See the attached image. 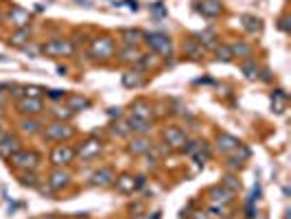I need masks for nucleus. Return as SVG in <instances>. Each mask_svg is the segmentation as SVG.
<instances>
[{
	"instance_id": "f257e3e1",
	"label": "nucleus",
	"mask_w": 291,
	"mask_h": 219,
	"mask_svg": "<svg viewBox=\"0 0 291 219\" xmlns=\"http://www.w3.org/2000/svg\"><path fill=\"white\" fill-rule=\"evenodd\" d=\"M7 160L11 162V166L18 171H33L40 162V156L35 151H24V149H18L16 153H11Z\"/></svg>"
},
{
	"instance_id": "f03ea898",
	"label": "nucleus",
	"mask_w": 291,
	"mask_h": 219,
	"mask_svg": "<svg viewBox=\"0 0 291 219\" xmlns=\"http://www.w3.org/2000/svg\"><path fill=\"white\" fill-rule=\"evenodd\" d=\"M114 55V39L112 37H97L90 44V57L94 59H110Z\"/></svg>"
},
{
	"instance_id": "7ed1b4c3",
	"label": "nucleus",
	"mask_w": 291,
	"mask_h": 219,
	"mask_svg": "<svg viewBox=\"0 0 291 219\" xmlns=\"http://www.w3.org/2000/svg\"><path fill=\"white\" fill-rule=\"evenodd\" d=\"M42 53L51 57H64V55H72L75 53V46L68 39H51L42 46Z\"/></svg>"
},
{
	"instance_id": "20e7f679",
	"label": "nucleus",
	"mask_w": 291,
	"mask_h": 219,
	"mask_svg": "<svg viewBox=\"0 0 291 219\" xmlns=\"http://www.w3.org/2000/svg\"><path fill=\"white\" fill-rule=\"evenodd\" d=\"M145 39H147V44H149V46L154 48L155 53L171 57L173 46H171V39H169L167 35H162V33H149V35H145Z\"/></svg>"
},
{
	"instance_id": "39448f33",
	"label": "nucleus",
	"mask_w": 291,
	"mask_h": 219,
	"mask_svg": "<svg viewBox=\"0 0 291 219\" xmlns=\"http://www.w3.org/2000/svg\"><path fill=\"white\" fill-rule=\"evenodd\" d=\"M77 156V151L72 147H68V145H59V147L53 149V153H51V160H53V164L57 166H64L68 164V162H72Z\"/></svg>"
},
{
	"instance_id": "423d86ee",
	"label": "nucleus",
	"mask_w": 291,
	"mask_h": 219,
	"mask_svg": "<svg viewBox=\"0 0 291 219\" xmlns=\"http://www.w3.org/2000/svg\"><path fill=\"white\" fill-rule=\"evenodd\" d=\"M42 136H44L46 140H64V138H68V136H72V127H68L66 123H55V125L46 127Z\"/></svg>"
},
{
	"instance_id": "0eeeda50",
	"label": "nucleus",
	"mask_w": 291,
	"mask_h": 219,
	"mask_svg": "<svg viewBox=\"0 0 291 219\" xmlns=\"http://www.w3.org/2000/svg\"><path fill=\"white\" fill-rule=\"evenodd\" d=\"M16 108H18V112L24 114V116H35V114L42 112V101H40V99H29V96H24V99H18Z\"/></svg>"
},
{
	"instance_id": "6e6552de",
	"label": "nucleus",
	"mask_w": 291,
	"mask_h": 219,
	"mask_svg": "<svg viewBox=\"0 0 291 219\" xmlns=\"http://www.w3.org/2000/svg\"><path fill=\"white\" fill-rule=\"evenodd\" d=\"M99 151H101V143L94 138H90L88 143L81 145V149L77 151V156L81 158V160H92L94 156H99Z\"/></svg>"
},
{
	"instance_id": "1a4fd4ad",
	"label": "nucleus",
	"mask_w": 291,
	"mask_h": 219,
	"mask_svg": "<svg viewBox=\"0 0 291 219\" xmlns=\"http://www.w3.org/2000/svg\"><path fill=\"white\" fill-rule=\"evenodd\" d=\"M9 20L16 24V29H27V24H29V20H31V16H29V11H27V9H22V7H11Z\"/></svg>"
},
{
	"instance_id": "9d476101",
	"label": "nucleus",
	"mask_w": 291,
	"mask_h": 219,
	"mask_svg": "<svg viewBox=\"0 0 291 219\" xmlns=\"http://www.w3.org/2000/svg\"><path fill=\"white\" fill-rule=\"evenodd\" d=\"M18 149H22L20 147V140H18V136H5V138L0 140V156L2 158H9L11 153H16Z\"/></svg>"
},
{
	"instance_id": "9b49d317",
	"label": "nucleus",
	"mask_w": 291,
	"mask_h": 219,
	"mask_svg": "<svg viewBox=\"0 0 291 219\" xmlns=\"http://www.w3.org/2000/svg\"><path fill=\"white\" fill-rule=\"evenodd\" d=\"M164 140L169 143V147H182L186 143V134L180 127H169V129H164Z\"/></svg>"
},
{
	"instance_id": "f8f14e48",
	"label": "nucleus",
	"mask_w": 291,
	"mask_h": 219,
	"mask_svg": "<svg viewBox=\"0 0 291 219\" xmlns=\"http://www.w3.org/2000/svg\"><path fill=\"white\" fill-rule=\"evenodd\" d=\"M132 116L149 121V118L154 116V108H151V103H147V101H136V103H132Z\"/></svg>"
},
{
	"instance_id": "ddd939ff",
	"label": "nucleus",
	"mask_w": 291,
	"mask_h": 219,
	"mask_svg": "<svg viewBox=\"0 0 291 219\" xmlns=\"http://www.w3.org/2000/svg\"><path fill=\"white\" fill-rule=\"evenodd\" d=\"M114 180H116V175H114V171L112 169H99L97 173H92V184L94 186H110Z\"/></svg>"
},
{
	"instance_id": "4468645a",
	"label": "nucleus",
	"mask_w": 291,
	"mask_h": 219,
	"mask_svg": "<svg viewBox=\"0 0 291 219\" xmlns=\"http://www.w3.org/2000/svg\"><path fill=\"white\" fill-rule=\"evenodd\" d=\"M217 147H219L223 153H230V151H234V149L241 147V143H239V138H234V136H230V134H219V138H217Z\"/></svg>"
},
{
	"instance_id": "2eb2a0df",
	"label": "nucleus",
	"mask_w": 291,
	"mask_h": 219,
	"mask_svg": "<svg viewBox=\"0 0 291 219\" xmlns=\"http://www.w3.org/2000/svg\"><path fill=\"white\" fill-rule=\"evenodd\" d=\"M151 149V140L145 138V136H138V138H134L132 143H129V153H134V156H142V153H147Z\"/></svg>"
},
{
	"instance_id": "dca6fc26",
	"label": "nucleus",
	"mask_w": 291,
	"mask_h": 219,
	"mask_svg": "<svg viewBox=\"0 0 291 219\" xmlns=\"http://www.w3.org/2000/svg\"><path fill=\"white\" fill-rule=\"evenodd\" d=\"M68 182H70V173H68V171H64V169L55 171V173L51 175V180H49V184H51V188H53V191L64 188Z\"/></svg>"
},
{
	"instance_id": "f3484780",
	"label": "nucleus",
	"mask_w": 291,
	"mask_h": 219,
	"mask_svg": "<svg viewBox=\"0 0 291 219\" xmlns=\"http://www.w3.org/2000/svg\"><path fill=\"white\" fill-rule=\"evenodd\" d=\"M127 127H129V134H140V136L151 129L149 121H142V118H136V116L127 118Z\"/></svg>"
},
{
	"instance_id": "a211bd4d",
	"label": "nucleus",
	"mask_w": 291,
	"mask_h": 219,
	"mask_svg": "<svg viewBox=\"0 0 291 219\" xmlns=\"http://www.w3.org/2000/svg\"><path fill=\"white\" fill-rule=\"evenodd\" d=\"M199 11L208 18H217L221 13V4L217 2V0H204V2L199 4Z\"/></svg>"
},
{
	"instance_id": "6ab92c4d",
	"label": "nucleus",
	"mask_w": 291,
	"mask_h": 219,
	"mask_svg": "<svg viewBox=\"0 0 291 219\" xmlns=\"http://www.w3.org/2000/svg\"><path fill=\"white\" fill-rule=\"evenodd\" d=\"M31 39V31L29 29H16V33L9 37L11 46H24V44Z\"/></svg>"
},
{
	"instance_id": "aec40b11",
	"label": "nucleus",
	"mask_w": 291,
	"mask_h": 219,
	"mask_svg": "<svg viewBox=\"0 0 291 219\" xmlns=\"http://www.w3.org/2000/svg\"><path fill=\"white\" fill-rule=\"evenodd\" d=\"M140 57H142V53L138 51L136 46H132V44H127V46L120 51V59H123V61H134V64H138Z\"/></svg>"
},
{
	"instance_id": "412c9836",
	"label": "nucleus",
	"mask_w": 291,
	"mask_h": 219,
	"mask_svg": "<svg viewBox=\"0 0 291 219\" xmlns=\"http://www.w3.org/2000/svg\"><path fill=\"white\" fill-rule=\"evenodd\" d=\"M232 195H234V191H228L225 186H215L210 191V197H212V201H230L232 200Z\"/></svg>"
},
{
	"instance_id": "4be33fe9",
	"label": "nucleus",
	"mask_w": 291,
	"mask_h": 219,
	"mask_svg": "<svg viewBox=\"0 0 291 219\" xmlns=\"http://www.w3.org/2000/svg\"><path fill=\"white\" fill-rule=\"evenodd\" d=\"M18 180H20V184H22V186H31V188L40 186V180H37V175L33 173V171H20Z\"/></svg>"
},
{
	"instance_id": "5701e85b",
	"label": "nucleus",
	"mask_w": 291,
	"mask_h": 219,
	"mask_svg": "<svg viewBox=\"0 0 291 219\" xmlns=\"http://www.w3.org/2000/svg\"><path fill=\"white\" fill-rule=\"evenodd\" d=\"M68 108H70L72 112H79V110L90 108V101L86 99V96H81V94H72L70 99H68Z\"/></svg>"
},
{
	"instance_id": "b1692460",
	"label": "nucleus",
	"mask_w": 291,
	"mask_h": 219,
	"mask_svg": "<svg viewBox=\"0 0 291 219\" xmlns=\"http://www.w3.org/2000/svg\"><path fill=\"white\" fill-rule=\"evenodd\" d=\"M116 188H119L120 193H134L136 191V182H134L132 175H123V178L116 180Z\"/></svg>"
},
{
	"instance_id": "393cba45",
	"label": "nucleus",
	"mask_w": 291,
	"mask_h": 219,
	"mask_svg": "<svg viewBox=\"0 0 291 219\" xmlns=\"http://www.w3.org/2000/svg\"><path fill=\"white\" fill-rule=\"evenodd\" d=\"M40 127L42 125L35 121V118H24V121H20V129H22L24 134H37Z\"/></svg>"
},
{
	"instance_id": "a878e982",
	"label": "nucleus",
	"mask_w": 291,
	"mask_h": 219,
	"mask_svg": "<svg viewBox=\"0 0 291 219\" xmlns=\"http://www.w3.org/2000/svg\"><path fill=\"white\" fill-rule=\"evenodd\" d=\"M184 53H186V55H190V57H199L204 53V48L199 46L197 39H190V42L184 44Z\"/></svg>"
},
{
	"instance_id": "bb28decb",
	"label": "nucleus",
	"mask_w": 291,
	"mask_h": 219,
	"mask_svg": "<svg viewBox=\"0 0 291 219\" xmlns=\"http://www.w3.org/2000/svg\"><path fill=\"white\" fill-rule=\"evenodd\" d=\"M243 26H245V31H250V33H256V31H260V20L258 18H252V16H243Z\"/></svg>"
},
{
	"instance_id": "cd10ccee",
	"label": "nucleus",
	"mask_w": 291,
	"mask_h": 219,
	"mask_svg": "<svg viewBox=\"0 0 291 219\" xmlns=\"http://www.w3.org/2000/svg\"><path fill=\"white\" fill-rule=\"evenodd\" d=\"M230 51H232V57H234V55H239V57H250V55H252V48L247 46V44H243V42H237L232 48H230Z\"/></svg>"
},
{
	"instance_id": "c85d7f7f",
	"label": "nucleus",
	"mask_w": 291,
	"mask_h": 219,
	"mask_svg": "<svg viewBox=\"0 0 291 219\" xmlns=\"http://www.w3.org/2000/svg\"><path fill=\"white\" fill-rule=\"evenodd\" d=\"M123 83L127 88H138V86H142V79H140V74L138 73H127L123 77Z\"/></svg>"
},
{
	"instance_id": "c756f323",
	"label": "nucleus",
	"mask_w": 291,
	"mask_h": 219,
	"mask_svg": "<svg viewBox=\"0 0 291 219\" xmlns=\"http://www.w3.org/2000/svg\"><path fill=\"white\" fill-rule=\"evenodd\" d=\"M241 70L245 73L247 79H256V77H258V66H256L254 61H245V64L241 66Z\"/></svg>"
},
{
	"instance_id": "7c9ffc66",
	"label": "nucleus",
	"mask_w": 291,
	"mask_h": 219,
	"mask_svg": "<svg viewBox=\"0 0 291 219\" xmlns=\"http://www.w3.org/2000/svg\"><path fill=\"white\" fill-rule=\"evenodd\" d=\"M184 145H186V147H184L186 156H195L197 151H202V149H204V145L199 143V140H190V143H184Z\"/></svg>"
},
{
	"instance_id": "2f4dec72",
	"label": "nucleus",
	"mask_w": 291,
	"mask_h": 219,
	"mask_svg": "<svg viewBox=\"0 0 291 219\" xmlns=\"http://www.w3.org/2000/svg\"><path fill=\"white\" fill-rule=\"evenodd\" d=\"M123 37H125V42L134 46V44H136L140 37H145V35H142L140 31H132V29H129V31H123Z\"/></svg>"
},
{
	"instance_id": "473e14b6",
	"label": "nucleus",
	"mask_w": 291,
	"mask_h": 219,
	"mask_svg": "<svg viewBox=\"0 0 291 219\" xmlns=\"http://www.w3.org/2000/svg\"><path fill=\"white\" fill-rule=\"evenodd\" d=\"M217 59H221V61L232 59V51H230V46H217Z\"/></svg>"
},
{
	"instance_id": "72a5a7b5",
	"label": "nucleus",
	"mask_w": 291,
	"mask_h": 219,
	"mask_svg": "<svg viewBox=\"0 0 291 219\" xmlns=\"http://www.w3.org/2000/svg\"><path fill=\"white\" fill-rule=\"evenodd\" d=\"M22 92L29 96V99H40V94H42L44 90H42V88H37V86H27Z\"/></svg>"
},
{
	"instance_id": "f704fd0d",
	"label": "nucleus",
	"mask_w": 291,
	"mask_h": 219,
	"mask_svg": "<svg viewBox=\"0 0 291 219\" xmlns=\"http://www.w3.org/2000/svg\"><path fill=\"white\" fill-rule=\"evenodd\" d=\"M72 110L70 108H66V110H57V112H55V118H59V121H68V118L72 116Z\"/></svg>"
},
{
	"instance_id": "c9c22d12",
	"label": "nucleus",
	"mask_w": 291,
	"mask_h": 219,
	"mask_svg": "<svg viewBox=\"0 0 291 219\" xmlns=\"http://www.w3.org/2000/svg\"><path fill=\"white\" fill-rule=\"evenodd\" d=\"M223 186H228V188H230V191H237V188H239V186H241V184H239V182H237V180H234V178H232V175H228V178H225V180H223Z\"/></svg>"
},
{
	"instance_id": "e433bc0d",
	"label": "nucleus",
	"mask_w": 291,
	"mask_h": 219,
	"mask_svg": "<svg viewBox=\"0 0 291 219\" xmlns=\"http://www.w3.org/2000/svg\"><path fill=\"white\" fill-rule=\"evenodd\" d=\"M49 96H51V99H62V96H64V90H51Z\"/></svg>"
},
{
	"instance_id": "4c0bfd02",
	"label": "nucleus",
	"mask_w": 291,
	"mask_h": 219,
	"mask_svg": "<svg viewBox=\"0 0 291 219\" xmlns=\"http://www.w3.org/2000/svg\"><path fill=\"white\" fill-rule=\"evenodd\" d=\"M190 219H208V215H206V213H195Z\"/></svg>"
},
{
	"instance_id": "58836bf2",
	"label": "nucleus",
	"mask_w": 291,
	"mask_h": 219,
	"mask_svg": "<svg viewBox=\"0 0 291 219\" xmlns=\"http://www.w3.org/2000/svg\"><path fill=\"white\" fill-rule=\"evenodd\" d=\"M107 114H110V116H119L120 112H119V108H112V110H110V112H107Z\"/></svg>"
},
{
	"instance_id": "ea45409f",
	"label": "nucleus",
	"mask_w": 291,
	"mask_h": 219,
	"mask_svg": "<svg viewBox=\"0 0 291 219\" xmlns=\"http://www.w3.org/2000/svg\"><path fill=\"white\" fill-rule=\"evenodd\" d=\"M2 20H5V16H2V11H0V24H2Z\"/></svg>"
}]
</instances>
